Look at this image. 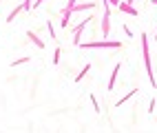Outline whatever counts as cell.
Returning a JSON list of instances; mask_svg holds the SVG:
<instances>
[{"instance_id":"1","label":"cell","mask_w":157,"mask_h":133,"mask_svg":"<svg viewBox=\"0 0 157 133\" xmlns=\"http://www.w3.org/2000/svg\"><path fill=\"white\" fill-rule=\"evenodd\" d=\"M142 53H144V65H146V76L151 80V87L157 89V82H155V76H153V65H151V51H148V36L142 33Z\"/></svg>"},{"instance_id":"2","label":"cell","mask_w":157,"mask_h":133,"mask_svg":"<svg viewBox=\"0 0 157 133\" xmlns=\"http://www.w3.org/2000/svg\"><path fill=\"white\" fill-rule=\"evenodd\" d=\"M82 49H122L120 40H98V42H80Z\"/></svg>"},{"instance_id":"3","label":"cell","mask_w":157,"mask_h":133,"mask_svg":"<svg viewBox=\"0 0 157 133\" xmlns=\"http://www.w3.org/2000/svg\"><path fill=\"white\" fill-rule=\"evenodd\" d=\"M106 7H104V18H102V36L106 38L111 33V5L109 2H104Z\"/></svg>"},{"instance_id":"4","label":"cell","mask_w":157,"mask_h":133,"mask_svg":"<svg viewBox=\"0 0 157 133\" xmlns=\"http://www.w3.org/2000/svg\"><path fill=\"white\" fill-rule=\"evenodd\" d=\"M91 20H93V16H89V18H84V20H82V22L75 27V29H73V33H75V36H73V45H75V47H80V33H82V29H84L89 22H91Z\"/></svg>"},{"instance_id":"5","label":"cell","mask_w":157,"mask_h":133,"mask_svg":"<svg viewBox=\"0 0 157 133\" xmlns=\"http://www.w3.org/2000/svg\"><path fill=\"white\" fill-rule=\"evenodd\" d=\"M117 11H122V14H128V16H137V9L135 7H131V5H126V2H120V7H117Z\"/></svg>"},{"instance_id":"6","label":"cell","mask_w":157,"mask_h":133,"mask_svg":"<svg viewBox=\"0 0 157 133\" xmlns=\"http://www.w3.org/2000/svg\"><path fill=\"white\" fill-rule=\"evenodd\" d=\"M120 67H122V65L117 62V65H115V69H113V73H111V80H109V91H113V89H115V80H117V71H120Z\"/></svg>"},{"instance_id":"7","label":"cell","mask_w":157,"mask_h":133,"mask_svg":"<svg viewBox=\"0 0 157 133\" xmlns=\"http://www.w3.org/2000/svg\"><path fill=\"white\" fill-rule=\"evenodd\" d=\"M27 38H29V40H31V42H33L36 47H40V49H44V40H40V38H38V36H36L33 31H29V33H27Z\"/></svg>"},{"instance_id":"8","label":"cell","mask_w":157,"mask_h":133,"mask_svg":"<svg viewBox=\"0 0 157 133\" xmlns=\"http://www.w3.org/2000/svg\"><path fill=\"white\" fill-rule=\"evenodd\" d=\"M22 11H25V9H22V2H20V5H18V7L13 9V11L9 14V16H7V22H13V20L18 18V14H22Z\"/></svg>"},{"instance_id":"9","label":"cell","mask_w":157,"mask_h":133,"mask_svg":"<svg viewBox=\"0 0 157 133\" xmlns=\"http://www.w3.org/2000/svg\"><path fill=\"white\" fill-rule=\"evenodd\" d=\"M135 93H137V89H131V91H128V93H126V96H122V98H120L117 102H115V107H122V104H124V102H126V100H131V98H133Z\"/></svg>"},{"instance_id":"10","label":"cell","mask_w":157,"mask_h":133,"mask_svg":"<svg viewBox=\"0 0 157 133\" xmlns=\"http://www.w3.org/2000/svg\"><path fill=\"white\" fill-rule=\"evenodd\" d=\"M89 71H91V65H86V67H84V69H82V71H80V73H78V76H75V82H80V80H82V78H84V76L89 73Z\"/></svg>"},{"instance_id":"11","label":"cell","mask_w":157,"mask_h":133,"mask_svg":"<svg viewBox=\"0 0 157 133\" xmlns=\"http://www.w3.org/2000/svg\"><path fill=\"white\" fill-rule=\"evenodd\" d=\"M22 62H29V56H25V58H18V60H13V62H11V67H18V65H22Z\"/></svg>"},{"instance_id":"12","label":"cell","mask_w":157,"mask_h":133,"mask_svg":"<svg viewBox=\"0 0 157 133\" xmlns=\"http://www.w3.org/2000/svg\"><path fill=\"white\" fill-rule=\"evenodd\" d=\"M91 102H93V109H95V113H100V104H98V98L91 93Z\"/></svg>"},{"instance_id":"13","label":"cell","mask_w":157,"mask_h":133,"mask_svg":"<svg viewBox=\"0 0 157 133\" xmlns=\"http://www.w3.org/2000/svg\"><path fill=\"white\" fill-rule=\"evenodd\" d=\"M60 53H62V49L58 47V49H56V53H53V65H58V62H60Z\"/></svg>"},{"instance_id":"14","label":"cell","mask_w":157,"mask_h":133,"mask_svg":"<svg viewBox=\"0 0 157 133\" xmlns=\"http://www.w3.org/2000/svg\"><path fill=\"white\" fill-rule=\"evenodd\" d=\"M47 27H49V36H51V38H53V40H56L58 36H56V31H53V25H51V22H49V20H47Z\"/></svg>"},{"instance_id":"15","label":"cell","mask_w":157,"mask_h":133,"mask_svg":"<svg viewBox=\"0 0 157 133\" xmlns=\"http://www.w3.org/2000/svg\"><path fill=\"white\" fill-rule=\"evenodd\" d=\"M122 29H124V33H126V36H128V38H133V31H131V27H128V25H124V27H122Z\"/></svg>"},{"instance_id":"16","label":"cell","mask_w":157,"mask_h":133,"mask_svg":"<svg viewBox=\"0 0 157 133\" xmlns=\"http://www.w3.org/2000/svg\"><path fill=\"white\" fill-rule=\"evenodd\" d=\"M104 2H109V5H111V7H115V9L120 7V0H104Z\"/></svg>"},{"instance_id":"17","label":"cell","mask_w":157,"mask_h":133,"mask_svg":"<svg viewBox=\"0 0 157 133\" xmlns=\"http://www.w3.org/2000/svg\"><path fill=\"white\" fill-rule=\"evenodd\" d=\"M151 2H153V5H157V0H151Z\"/></svg>"},{"instance_id":"18","label":"cell","mask_w":157,"mask_h":133,"mask_svg":"<svg viewBox=\"0 0 157 133\" xmlns=\"http://www.w3.org/2000/svg\"><path fill=\"white\" fill-rule=\"evenodd\" d=\"M155 40H157V33H155Z\"/></svg>"}]
</instances>
